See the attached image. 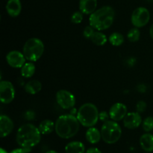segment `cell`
Listing matches in <instances>:
<instances>
[{"label": "cell", "instance_id": "cell-1", "mask_svg": "<svg viewBox=\"0 0 153 153\" xmlns=\"http://www.w3.org/2000/svg\"><path fill=\"white\" fill-rule=\"evenodd\" d=\"M79 126L80 123L77 117L71 114H64L57 118L55 131L62 139H70L77 134Z\"/></svg>", "mask_w": 153, "mask_h": 153}, {"label": "cell", "instance_id": "cell-2", "mask_svg": "<svg viewBox=\"0 0 153 153\" xmlns=\"http://www.w3.org/2000/svg\"><path fill=\"white\" fill-rule=\"evenodd\" d=\"M41 140V133L38 127L31 123H26L18 128L16 141L19 146L33 148L38 145Z\"/></svg>", "mask_w": 153, "mask_h": 153}, {"label": "cell", "instance_id": "cell-3", "mask_svg": "<svg viewBox=\"0 0 153 153\" xmlns=\"http://www.w3.org/2000/svg\"><path fill=\"white\" fill-rule=\"evenodd\" d=\"M115 17V11L111 6H103L90 15V26L97 31H103L110 28Z\"/></svg>", "mask_w": 153, "mask_h": 153}, {"label": "cell", "instance_id": "cell-4", "mask_svg": "<svg viewBox=\"0 0 153 153\" xmlns=\"http://www.w3.org/2000/svg\"><path fill=\"white\" fill-rule=\"evenodd\" d=\"M99 112L97 106L92 103H85L78 110L76 117L80 124L86 128L94 127L99 121Z\"/></svg>", "mask_w": 153, "mask_h": 153}, {"label": "cell", "instance_id": "cell-5", "mask_svg": "<svg viewBox=\"0 0 153 153\" xmlns=\"http://www.w3.org/2000/svg\"><path fill=\"white\" fill-rule=\"evenodd\" d=\"M44 52V44L37 38H31L24 44L22 53L25 59L28 62H34L40 59Z\"/></svg>", "mask_w": 153, "mask_h": 153}, {"label": "cell", "instance_id": "cell-6", "mask_svg": "<svg viewBox=\"0 0 153 153\" xmlns=\"http://www.w3.org/2000/svg\"><path fill=\"white\" fill-rule=\"evenodd\" d=\"M102 139L105 143H116L121 137L122 129L117 122L108 120L103 123L101 128Z\"/></svg>", "mask_w": 153, "mask_h": 153}, {"label": "cell", "instance_id": "cell-7", "mask_svg": "<svg viewBox=\"0 0 153 153\" xmlns=\"http://www.w3.org/2000/svg\"><path fill=\"white\" fill-rule=\"evenodd\" d=\"M150 20V13L146 8L138 7L133 10L131 16L132 25L136 28H141L147 25Z\"/></svg>", "mask_w": 153, "mask_h": 153}, {"label": "cell", "instance_id": "cell-8", "mask_svg": "<svg viewBox=\"0 0 153 153\" xmlns=\"http://www.w3.org/2000/svg\"><path fill=\"white\" fill-rule=\"evenodd\" d=\"M56 101L62 109L70 110L76 105V97L68 90L61 89L56 93Z\"/></svg>", "mask_w": 153, "mask_h": 153}, {"label": "cell", "instance_id": "cell-9", "mask_svg": "<svg viewBox=\"0 0 153 153\" xmlns=\"http://www.w3.org/2000/svg\"><path fill=\"white\" fill-rule=\"evenodd\" d=\"M15 98L14 86L7 80H1L0 82V100L2 104H8Z\"/></svg>", "mask_w": 153, "mask_h": 153}, {"label": "cell", "instance_id": "cell-10", "mask_svg": "<svg viewBox=\"0 0 153 153\" xmlns=\"http://www.w3.org/2000/svg\"><path fill=\"white\" fill-rule=\"evenodd\" d=\"M25 60L23 53L18 50L10 51L6 55L7 64L13 68H21L25 64Z\"/></svg>", "mask_w": 153, "mask_h": 153}, {"label": "cell", "instance_id": "cell-11", "mask_svg": "<svg viewBox=\"0 0 153 153\" xmlns=\"http://www.w3.org/2000/svg\"><path fill=\"white\" fill-rule=\"evenodd\" d=\"M108 112L111 119L115 122H119L123 120L126 114L128 113V110L126 106L124 104L117 102L111 106Z\"/></svg>", "mask_w": 153, "mask_h": 153}, {"label": "cell", "instance_id": "cell-12", "mask_svg": "<svg viewBox=\"0 0 153 153\" xmlns=\"http://www.w3.org/2000/svg\"><path fill=\"white\" fill-rule=\"evenodd\" d=\"M123 121L125 128L131 130L137 128L143 122L140 113L137 112H128Z\"/></svg>", "mask_w": 153, "mask_h": 153}, {"label": "cell", "instance_id": "cell-13", "mask_svg": "<svg viewBox=\"0 0 153 153\" xmlns=\"http://www.w3.org/2000/svg\"><path fill=\"white\" fill-rule=\"evenodd\" d=\"M13 122L6 115L0 116V136L1 138L6 137L12 132L13 129Z\"/></svg>", "mask_w": 153, "mask_h": 153}, {"label": "cell", "instance_id": "cell-14", "mask_svg": "<svg viewBox=\"0 0 153 153\" xmlns=\"http://www.w3.org/2000/svg\"><path fill=\"white\" fill-rule=\"evenodd\" d=\"M5 8L9 16L11 17H16L20 14L22 4L20 0H8Z\"/></svg>", "mask_w": 153, "mask_h": 153}, {"label": "cell", "instance_id": "cell-15", "mask_svg": "<svg viewBox=\"0 0 153 153\" xmlns=\"http://www.w3.org/2000/svg\"><path fill=\"white\" fill-rule=\"evenodd\" d=\"M97 0H79V10L84 14L91 15L97 10Z\"/></svg>", "mask_w": 153, "mask_h": 153}, {"label": "cell", "instance_id": "cell-16", "mask_svg": "<svg viewBox=\"0 0 153 153\" xmlns=\"http://www.w3.org/2000/svg\"><path fill=\"white\" fill-rule=\"evenodd\" d=\"M140 145L143 151L148 153L153 152V135L150 133H145L140 137Z\"/></svg>", "mask_w": 153, "mask_h": 153}, {"label": "cell", "instance_id": "cell-17", "mask_svg": "<svg viewBox=\"0 0 153 153\" xmlns=\"http://www.w3.org/2000/svg\"><path fill=\"white\" fill-rule=\"evenodd\" d=\"M85 137L90 143L97 144L102 139L101 131L95 127L88 128L86 133H85Z\"/></svg>", "mask_w": 153, "mask_h": 153}, {"label": "cell", "instance_id": "cell-18", "mask_svg": "<svg viewBox=\"0 0 153 153\" xmlns=\"http://www.w3.org/2000/svg\"><path fill=\"white\" fill-rule=\"evenodd\" d=\"M66 153H85V146L81 141H72L65 146Z\"/></svg>", "mask_w": 153, "mask_h": 153}, {"label": "cell", "instance_id": "cell-19", "mask_svg": "<svg viewBox=\"0 0 153 153\" xmlns=\"http://www.w3.org/2000/svg\"><path fill=\"white\" fill-rule=\"evenodd\" d=\"M24 89L30 94H35L40 92L42 89V83L37 80H31L26 82L24 86Z\"/></svg>", "mask_w": 153, "mask_h": 153}, {"label": "cell", "instance_id": "cell-20", "mask_svg": "<svg viewBox=\"0 0 153 153\" xmlns=\"http://www.w3.org/2000/svg\"><path fill=\"white\" fill-rule=\"evenodd\" d=\"M38 128L41 134H51L55 130V123H54V122L50 119H44L40 123Z\"/></svg>", "mask_w": 153, "mask_h": 153}, {"label": "cell", "instance_id": "cell-21", "mask_svg": "<svg viewBox=\"0 0 153 153\" xmlns=\"http://www.w3.org/2000/svg\"><path fill=\"white\" fill-rule=\"evenodd\" d=\"M35 70V64L31 62H28L21 68V75L25 78H30L34 74Z\"/></svg>", "mask_w": 153, "mask_h": 153}, {"label": "cell", "instance_id": "cell-22", "mask_svg": "<svg viewBox=\"0 0 153 153\" xmlns=\"http://www.w3.org/2000/svg\"><path fill=\"white\" fill-rule=\"evenodd\" d=\"M90 40L97 46H104L108 41V38L101 31H95Z\"/></svg>", "mask_w": 153, "mask_h": 153}, {"label": "cell", "instance_id": "cell-23", "mask_svg": "<svg viewBox=\"0 0 153 153\" xmlns=\"http://www.w3.org/2000/svg\"><path fill=\"white\" fill-rule=\"evenodd\" d=\"M108 41L112 46H120L123 44L124 36L120 32H113L109 36Z\"/></svg>", "mask_w": 153, "mask_h": 153}, {"label": "cell", "instance_id": "cell-24", "mask_svg": "<svg viewBox=\"0 0 153 153\" xmlns=\"http://www.w3.org/2000/svg\"><path fill=\"white\" fill-rule=\"evenodd\" d=\"M140 37V32L138 28H131L127 33V38L130 42H137L138 41Z\"/></svg>", "mask_w": 153, "mask_h": 153}, {"label": "cell", "instance_id": "cell-25", "mask_svg": "<svg viewBox=\"0 0 153 153\" xmlns=\"http://www.w3.org/2000/svg\"><path fill=\"white\" fill-rule=\"evenodd\" d=\"M142 128L146 133H149L153 130V117L147 116L142 122Z\"/></svg>", "mask_w": 153, "mask_h": 153}, {"label": "cell", "instance_id": "cell-26", "mask_svg": "<svg viewBox=\"0 0 153 153\" xmlns=\"http://www.w3.org/2000/svg\"><path fill=\"white\" fill-rule=\"evenodd\" d=\"M83 14L82 11H76L72 14L70 20L74 24H79L83 20Z\"/></svg>", "mask_w": 153, "mask_h": 153}, {"label": "cell", "instance_id": "cell-27", "mask_svg": "<svg viewBox=\"0 0 153 153\" xmlns=\"http://www.w3.org/2000/svg\"><path fill=\"white\" fill-rule=\"evenodd\" d=\"M94 32H95V29L91 26H87L83 31V35L85 38L91 39Z\"/></svg>", "mask_w": 153, "mask_h": 153}, {"label": "cell", "instance_id": "cell-28", "mask_svg": "<svg viewBox=\"0 0 153 153\" xmlns=\"http://www.w3.org/2000/svg\"><path fill=\"white\" fill-rule=\"evenodd\" d=\"M147 107V104L144 100H139L137 104H136V112H139V113H142L144 112Z\"/></svg>", "mask_w": 153, "mask_h": 153}, {"label": "cell", "instance_id": "cell-29", "mask_svg": "<svg viewBox=\"0 0 153 153\" xmlns=\"http://www.w3.org/2000/svg\"><path fill=\"white\" fill-rule=\"evenodd\" d=\"M109 118H110V116H109V112H108L107 111L103 110L100 112V113H99V120L102 122L103 123L108 121Z\"/></svg>", "mask_w": 153, "mask_h": 153}, {"label": "cell", "instance_id": "cell-30", "mask_svg": "<svg viewBox=\"0 0 153 153\" xmlns=\"http://www.w3.org/2000/svg\"><path fill=\"white\" fill-rule=\"evenodd\" d=\"M31 152V148H26V147L20 146L19 148H16L10 151L9 153H30Z\"/></svg>", "mask_w": 153, "mask_h": 153}, {"label": "cell", "instance_id": "cell-31", "mask_svg": "<svg viewBox=\"0 0 153 153\" xmlns=\"http://www.w3.org/2000/svg\"><path fill=\"white\" fill-rule=\"evenodd\" d=\"M25 116L28 120H33L34 117H35V113H34V111L28 110L25 112Z\"/></svg>", "mask_w": 153, "mask_h": 153}, {"label": "cell", "instance_id": "cell-32", "mask_svg": "<svg viewBox=\"0 0 153 153\" xmlns=\"http://www.w3.org/2000/svg\"><path fill=\"white\" fill-rule=\"evenodd\" d=\"M85 153H102L98 148H96V147H91V148H88Z\"/></svg>", "mask_w": 153, "mask_h": 153}, {"label": "cell", "instance_id": "cell-33", "mask_svg": "<svg viewBox=\"0 0 153 153\" xmlns=\"http://www.w3.org/2000/svg\"><path fill=\"white\" fill-rule=\"evenodd\" d=\"M77 113H78V110L76 108L73 107L72 109H70V114L74 116H77Z\"/></svg>", "mask_w": 153, "mask_h": 153}, {"label": "cell", "instance_id": "cell-34", "mask_svg": "<svg viewBox=\"0 0 153 153\" xmlns=\"http://www.w3.org/2000/svg\"><path fill=\"white\" fill-rule=\"evenodd\" d=\"M149 34H150L151 38H152V40H153V23L152 24V26H150V28H149Z\"/></svg>", "mask_w": 153, "mask_h": 153}, {"label": "cell", "instance_id": "cell-35", "mask_svg": "<svg viewBox=\"0 0 153 153\" xmlns=\"http://www.w3.org/2000/svg\"><path fill=\"white\" fill-rule=\"evenodd\" d=\"M46 153H58V152L55 151V150H49V151L46 152Z\"/></svg>", "mask_w": 153, "mask_h": 153}, {"label": "cell", "instance_id": "cell-36", "mask_svg": "<svg viewBox=\"0 0 153 153\" xmlns=\"http://www.w3.org/2000/svg\"><path fill=\"white\" fill-rule=\"evenodd\" d=\"M0 153H8V152H7L6 150H4L3 148H1V149H0Z\"/></svg>", "mask_w": 153, "mask_h": 153}]
</instances>
